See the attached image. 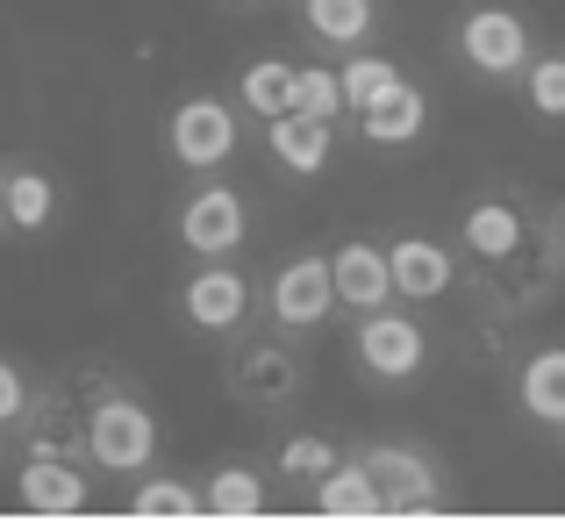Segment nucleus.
<instances>
[{
  "label": "nucleus",
  "instance_id": "obj_29",
  "mask_svg": "<svg viewBox=\"0 0 565 530\" xmlns=\"http://www.w3.org/2000/svg\"><path fill=\"white\" fill-rule=\"evenodd\" d=\"M0 230H8V166H0Z\"/></svg>",
  "mask_w": 565,
  "mask_h": 530
},
{
  "label": "nucleus",
  "instance_id": "obj_12",
  "mask_svg": "<svg viewBox=\"0 0 565 530\" xmlns=\"http://www.w3.org/2000/svg\"><path fill=\"white\" fill-rule=\"evenodd\" d=\"M265 151H273V166L287 180H322L337 158V123L330 115H308V108H287L265 123Z\"/></svg>",
  "mask_w": 565,
  "mask_h": 530
},
{
  "label": "nucleus",
  "instance_id": "obj_24",
  "mask_svg": "<svg viewBox=\"0 0 565 530\" xmlns=\"http://www.w3.org/2000/svg\"><path fill=\"white\" fill-rule=\"evenodd\" d=\"M273 459H279V488H301V495H308V488H316V480H322V474H330V466H337V459H344V452H337V445H330V437H316V431H301V437H287V445H279V452H273Z\"/></svg>",
  "mask_w": 565,
  "mask_h": 530
},
{
  "label": "nucleus",
  "instance_id": "obj_9",
  "mask_svg": "<svg viewBox=\"0 0 565 530\" xmlns=\"http://www.w3.org/2000/svg\"><path fill=\"white\" fill-rule=\"evenodd\" d=\"M230 394L244 409H287L294 394H301V359H294L279 337H230Z\"/></svg>",
  "mask_w": 565,
  "mask_h": 530
},
{
  "label": "nucleus",
  "instance_id": "obj_4",
  "mask_svg": "<svg viewBox=\"0 0 565 530\" xmlns=\"http://www.w3.org/2000/svg\"><path fill=\"white\" fill-rule=\"evenodd\" d=\"M236 151H244V115H236V100H222V94L172 100V115H166V158L172 166L222 172Z\"/></svg>",
  "mask_w": 565,
  "mask_h": 530
},
{
  "label": "nucleus",
  "instance_id": "obj_26",
  "mask_svg": "<svg viewBox=\"0 0 565 530\" xmlns=\"http://www.w3.org/2000/svg\"><path fill=\"white\" fill-rule=\"evenodd\" d=\"M36 409H43V388L14 359H0V431H8V437L29 431V423H36Z\"/></svg>",
  "mask_w": 565,
  "mask_h": 530
},
{
  "label": "nucleus",
  "instance_id": "obj_21",
  "mask_svg": "<svg viewBox=\"0 0 565 530\" xmlns=\"http://www.w3.org/2000/svg\"><path fill=\"white\" fill-rule=\"evenodd\" d=\"M57 223V187L43 166H8V230L14 237H43Z\"/></svg>",
  "mask_w": 565,
  "mask_h": 530
},
{
  "label": "nucleus",
  "instance_id": "obj_14",
  "mask_svg": "<svg viewBox=\"0 0 565 530\" xmlns=\"http://www.w3.org/2000/svg\"><path fill=\"white\" fill-rule=\"evenodd\" d=\"M386 258H394V301H444V294L458 287V252L451 244H437V237H394L386 244Z\"/></svg>",
  "mask_w": 565,
  "mask_h": 530
},
{
  "label": "nucleus",
  "instance_id": "obj_7",
  "mask_svg": "<svg viewBox=\"0 0 565 530\" xmlns=\"http://www.w3.org/2000/svg\"><path fill=\"white\" fill-rule=\"evenodd\" d=\"M172 237L186 258H236L250 244V201L230 180H201L172 215Z\"/></svg>",
  "mask_w": 565,
  "mask_h": 530
},
{
  "label": "nucleus",
  "instance_id": "obj_8",
  "mask_svg": "<svg viewBox=\"0 0 565 530\" xmlns=\"http://www.w3.org/2000/svg\"><path fill=\"white\" fill-rule=\"evenodd\" d=\"M359 459L373 466V480H380V495H386V523H394V517H437L444 495H451L444 466L429 459L415 437H386V445H365Z\"/></svg>",
  "mask_w": 565,
  "mask_h": 530
},
{
  "label": "nucleus",
  "instance_id": "obj_18",
  "mask_svg": "<svg viewBox=\"0 0 565 530\" xmlns=\"http://www.w3.org/2000/svg\"><path fill=\"white\" fill-rule=\"evenodd\" d=\"M515 409L537 431H565V344H537L515 365Z\"/></svg>",
  "mask_w": 565,
  "mask_h": 530
},
{
  "label": "nucleus",
  "instance_id": "obj_6",
  "mask_svg": "<svg viewBox=\"0 0 565 530\" xmlns=\"http://www.w3.org/2000/svg\"><path fill=\"white\" fill-rule=\"evenodd\" d=\"M250 308H258V287H250V273L236 258H193V273L180 279V322L201 337L230 344L250 322Z\"/></svg>",
  "mask_w": 565,
  "mask_h": 530
},
{
  "label": "nucleus",
  "instance_id": "obj_13",
  "mask_svg": "<svg viewBox=\"0 0 565 530\" xmlns=\"http://www.w3.org/2000/svg\"><path fill=\"white\" fill-rule=\"evenodd\" d=\"M294 22H301V36L316 51L351 57V51H373L386 14H380V0H294Z\"/></svg>",
  "mask_w": 565,
  "mask_h": 530
},
{
  "label": "nucleus",
  "instance_id": "obj_16",
  "mask_svg": "<svg viewBox=\"0 0 565 530\" xmlns=\"http://www.w3.org/2000/svg\"><path fill=\"white\" fill-rule=\"evenodd\" d=\"M308 502H316V517H330V523H386V495H380L373 466H365L359 452L337 459L330 474L308 488Z\"/></svg>",
  "mask_w": 565,
  "mask_h": 530
},
{
  "label": "nucleus",
  "instance_id": "obj_22",
  "mask_svg": "<svg viewBox=\"0 0 565 530\" xmlns=\"http://www.w3.org/2000/svg\"><path fill=\"white\" fill-rule=\"evenodd\" d=\"M408 80V72L394 65L386 51H351V57H337V86H344V115H365L380 94H394V86Z\"/></svg>",
  "mask_w": 565,
  "mask_h": 530
},
{
  "label": "nucleus",
  "instance_id": "obj_20",
  "mask_svg": "<svg viewBox=\"0 0 565 530\" xmlns=\"http://www.w3.org/2000/svg\"><path fill=\"white\" fill-rule=\"evenodd\" d=\"M129 517L137 523H201L207 517V495L193 480H172V474H137V495H129Z\"/></svg>",
  "mask_w": 565,
  "mask_h": 530
},
{
  "label": "nucleus",
  "instance_id": "obj_10",
  "mask_svg": "<svg viewBox=\"0 0 565 530\" xmlns=\"http://www.w3.org/2000/svg\"><path fill=\"white\" fill-rule=\"evenodd\" d=\"M14 502L29 517H86L94 509V474L79 459H65V452H29L14 466Z\"/></svg>",
  "mask_w": 565,
  "mask_h": 530
},
{
  "label": "nucleus",
  "instance_id": "obj_1",
  "mask_svg": "<svg viewBox=\"0 0 565 530\" xmlns=\"http://www.w3.org/2000/svg\"><path fill=\"white\" fill-rule=\"evenodd\" d=\"M451 57L480 86H515L530 72V57H537V36H530V22L509 0H472L451 22Z\"/></svg>",
  "mask_w": 565,
  "mask_h": 530
},
{
  "label": "nucleus",
  "instance_id": "obj_23",
  "mask_svg": "<svg viewBox=\"0 0 565 530\" xmlns=\"http://www.w3.org/2000/svg\"><path fill=\"white\" fill-rule=\"evenodd\" d=\"M236 108H250L258 123L287 115L294 108V65L287 57H250V65L236 72Z\"/></svg>",
  "mask_w": 565,
  "mask_h": 530
},
{
  "label": "nucleus",
  "instance_id": "obj_2",
  "mask_svg": "<svg viewBox=\"0 0 565 530\" xmlns=\"http://www.w3.org/2000/svg\"><path fill=\"white\" fill-rule=\"evenodd\" d=\"M351 365H359V380H373V388H415V380L429 373V322L408 316V308H365L359 322H351Z\"/></svg>",
  "mask_w": 565,
  "mask_h": 530
},
{
  "label": "nucleus",
  "instance_id": "obj_5",
  "mask_svg": "<svg viewBox=\"0 0 565 530\" xmlns=\"http://www.w3.org/2000/svg\"><path fill=\"white\" fill-rule=\"evenodd\" d=\"M265 322L279 337H316L322 322L337 316V273H330V252H294L287 265H273L265 279Z\"/></svg>",
  "mask_w": 565,
  "mask_h": 530
},
{
  "label": "nucleus",
  "instance_id": "obj_32",
  "mask_svg": "<svg viewBox=\"0 0 565 530\" xmlns=\"http://www.w3.org/2000/svg\"><path fill=\"white\" fill-rule=\"evenodd\" d=\"M558 437H565V431H558Z\"/></svg>",
  "mask_w": 565,
  "mask_h": 530
},
{
  "label": "nucleus",
  "instance_id": "obj_27",
  "mask_svg": "<svg viewBox=\"0 0 565 530\" xmlns=\"http://www.w3.org/2000/svg\"><path fill=\"white\" fill-rule=\"evenodd\" d=\"M294 108H308V115H344V86H337V57L330 65H294Z\"/></svg>",
  "mask_w": 565,
  "mask_h": 530
},
{
  "label": "nucleus",
  "instance_id": "obj_28",
  "mask_svg": "<svg viewBox=\"0 0 565 530\" xmlns=\"http://www.w3.org/2000/svg\"><path fill=\"white\" fill-rule=\"evenodd\" d=\"M544 230H552V244H558V258H565V201H558L552 215H544Z\"/></svg>",
  "mask_w": 565,
  "mask_h": 530
},
{
  "label": "nucleus",
  "instance_id": "obj_30",
  "mask_svg": "<svg viewBox=\"0 0 565 530\" xmlns=\"http://www.w3.org/2000/svg\"><path fill=\"white\" fill-rule=\"evenodd\" d=\"M230 8H273V0H230Z\"/></svg>",
  "mask_w": 565,
  "mask_h": 530
},
{
  "label": "nucleus",
  "instance_id": "obj_17",
  "mask_svg": "<svg viewBox=\"0 0 565 530\" xmlns=\"http://www.w3.org/2000/svg\"><path fill=\"white\" fill-rule=\"evenodd\" d=\"M359 123V137L373 144V151H408V144H423V129H429V94L415 80H401L394 94H380L365 115H351Z\"/></svg>",
  "mask_w": 565,
  "mask_h": 530
},
{
  "label": "nucleus",
  "instance_id": "obj_31",
  "mask_svg": "<svg viewBox=\"0 0 565 530\" xmlns=\"http://www.w3.org/2000/svg\"><path fill=\"white\" fill-rule=\"evenodd\" d=\"M0 437H8V431H0Z\"/></svg>",
  "mask_w": 565,
  "mask_h": 530
},
{
  "label": "nucleus",
  "instance_id": "obj_3",
  "mask_svg": "<svg viewBox=\"0 0 565 530\" xmlns=\"http://www.w3.org/2000/svg\"><path fill=\"white\" fill-rule=\"evenodd\" d=\"M79 445H86V466L108 474V480L151 474V459H158L151 402H137V394H100V402L86 409V423H79Z\"/></svg>",
  "mask_w": 565,
  "mask_h": 530
},
{
  "label": "nucleus",
  "instance_id": "obj_25",
  "mask_svg": "<svg viewBox=\"0 0 565 530\" xmlns=\"http://www.w3.org/2000/svg\"><path fill=\"white\" fill-rule=\"evenodd\" d=\"M515 86H523L530 115H544V123H565V51H537V57H530V72H523Z\"/></svg>",
  "mask_w": 565,
  "mask_h": 530
},
{
  "label": "nucleus",
  "instance_id": "obj_11",
  "mask_svg": "<svg viewBox=\"0 0 565 530\" xmlns=\"http://www.w3.org/2000/svg\"><path fill=\"white\" fill-rule=\"evenodd\" d=\"M530 237H537V223H530V209L515 194H480V201L458 209V252L480 265V273L501 265V258H515Z\"/></svg>",
  "mask_w": 565,
  "mask_h": 530
},
{
  "label": "nucleus",
  "instance_id": "obj_15",
  "mask_svg": "<svg viewBox=\"0 0 565 530\" xmlns=\"http://www.w3.org/2000/svg\"><path fill=\"white\" fill-rule=\"evenodd\" d=\"M330 273H337V308H351V316L394 301V258H386V244H373V237L337 244V252H330Z\"/></svg>",
  "mask_w": 565,
  "mask_h": 530
},
{
  "label": "nucleus",
  "instance_id": "obj_19",
  "mask_svg": "<svg viewBox=\"0 0 565 530\" xmlns=\"http://www.w3.org/2000/svg\"><path fill=\"white\" fill-rule=\"evenodd\" d=\"M201 495H207V517L215 523H250V517L273 509V480H265L258 466H215V474L201 480Z\"/></svg>",
  "mask_w": 565,
  "mask_h": 530
}]
</instances>
